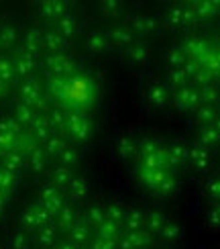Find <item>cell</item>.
<instances>
[{"label": "cell", "mask_w": 220, "mask_h": 249, "mask_svg": "<svg viewBox=\"0 0 220 249\" xmlns=\"http://www.w3.org/2000/svg\"><path fill=\"white\" fill-rule=\"evenodd\" d=\"M18 119H23V121H29V119H31V112H29V108H27V107L18 108Z\"/></svg>", "instance_id": "3957f363"}, {"label": "cell", "mask_w": 220, "mask_h": 249, "mask_svg": "<svg viewBox=\"0 0 220 249\" xmlns=\"http://www.w3.org/2000/svg\"><path fill=\"white\" fill-rule=\"evenodd\" d=\"M0 78H13V68L4 61H0Z\"/></svg>", "instance_id": "7a4b0ae2"}, {"label": "cell", "mask_w": 220, "mask_h": 249, "mask_svg": "<svg viewBox=\"0 0 220 249\" xmlns=\"http://www.w3.org/2000/svg\"><path fill=\"white\" fill-rule=\"evenodd\" d=\"M23 96H25L27 100H31V102H37V98H39V88H37L35 84H27L25 90H23Z\"/></svg>", "instance_id": "6da1fadb"}]
</instances>
